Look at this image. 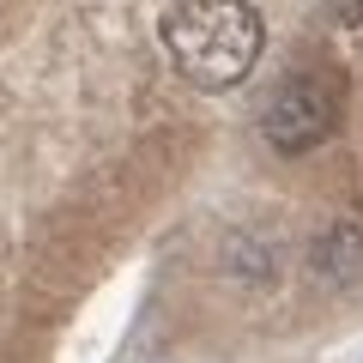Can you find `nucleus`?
Returning <instances> with one entry per match:
<instances>
[{
	"label": "nucleus",
	"instance_id": "obj_1",
	"mask_svg": "<svg viewBox=\"0 0 363 363\" xmlns=\"http://www.w3.org/2000/svg\"><path fill=\"white\" fill-rule=\"evenodd\" d=\"M164 49L176 73L200 91H230L260 61V13L242 0H182L164 13Z\"/></svg>",
	"mask_w": 363,
	"mask_h": 363
},
{
	"label": "nucleus",
	"instance_id": "obj_2",
	"mask_svg": "<svg viewBox=\"0 0 363 363\" xmlns=\"http://www.w3.org/2000/svg\"><path fill=\"white\" fill-rule=\"evenodd\" d=\"M333 128H339V85L327 73H291L260 109V140L285 157L321 145Z\"/></svg>",
	"mask_w": 363,
	"mask_h": 363
},
{
	"label": "nucleus",
	"instance_id": "obj_3",
	"mask_svg": "<svg viewBox=\"0 0 363 363\" xmlns=\"http://www.w3.org/2000/svg\"><path fill=\"white\" fill-rule=\"evenodd\" d=\"M315 272H321L327 285H339V291L363 285V230H351V224L327 230L321 242H315Z\"/></svg>",
	"mask_w": 363,
	"mask_h": 363
}]
</instances>
